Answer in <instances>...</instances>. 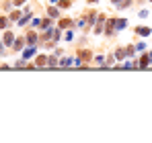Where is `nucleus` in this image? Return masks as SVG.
<instances>
[{
  "label": "nucleus",
  "instance_id": "0eeeda50",
  "mask_svg": "<svg viewBox=\"0 0 152 143\" xmlns=\"http://www.w3.org/2000/svg\"><path fill=\"white\" fill-rule=\"evenodd\" d=\"M126 25H127V21H124V19H119V21H115V27H117V29H124Z\"/></svg>",
  "mask_w": 152,
  "mask_h": 143
},
{
  "label": "nucleus",
  "instance_id": "f03ea898",
  "mask_svg": "<svg viewBox=\"0 0 152 143\" xmlns=\"http://www.w3.org/2000/svg\"><path fill=\"white\" fill-rule=\"evenodd\" d=\"M136 31H138V35H144V37L150 35V29H148V27H138Z\"/></svg>",
  "mask_w": 152,
  "mask_h": 143
},
{
  "label": "nucleus",
  "instance_id": "6e6552de",
  "mask_svg": "<svg viewBox=\"0 0 152 143\" xmlns=\"http://www.w3.org/2000/svg\"><path fill=\"white\" fill-rule=\"evenodd\" d=\"M70 25H72V21H62V23H60V29H66V27H70Z\"/></svg>",
  "mask_w": 152,
  "mask_h": 143
},
{
  "label": "nucleus",
  "instance_id": "7ed1b4c3",
  "mask_svg": "<svg viewBox=\"0 0 152 143\" xmlns=\"http://www.w3.org/2000/svg\"><path fill=\"white\" fill-rule=\"evenodd\" d=\"M33 55H35V47H29V49H25V53H23V57H25V59L33 57Z\"/></svg>",
  "mask_w": 152,
  "mask_h": 143
},
{
  "label": "nucleus",
  "instance_id": "9d476101",
  "mask_svg": "<svg viewBox=\"0 0 152 143\" xmlns=\"http://www.w3.org/2000/svg\"><path fill=\"white\" fill-rule=\"evenodd\" d=\"M15 49H23V41H21V39H19V41L15 43Z\"/></svg>",
  "mask_w": 152,
  "mask_h": 143
},
{
  "label": "nucleus",
  "instance_id": "20e7f679",
  "mask_svg": "<svg viewBox=\"0 0 152 143\" xmlns=\"http://www.w3.org/2000/svg\"><path fill=\"white\" fill-rule=\"evenodd\" d=\"M12 41H15V37H12V33H10V31H8V33H6V35H4V43H6V45H10V43H12Z\"/></svg>",
  "mask_w": 152,
  "mask_h": 143
},
{
  "label": "nucleus",
  "instance_id": "1a4fd4ad",
  "mask_svg": "<svg viewBox=\"0 0 152 143\" xmlns=\"http://www.w3.org/2000/svg\"><path fill=\"white\" fill-rule=\"evenodd\" d=\"M4 27H6V19H4V17H0V29H4Z\"/></svg>",
  "mask_w": 152,
  "mask_h": 143
},
{
  "label": "nucleus",
  "instance_id": "9b49d317",
  "mask_svg": "<svg viewBox=\"0 0 152 143\" xmlns=\"http://www.w3.org/2000/svg\"><path fill=\"white\" fill-rule=\"evenodd\" d=\"M19 14H21V12H17V10H15V12L10 14V19H12V21H17V19H19Z\"/></svg>",
  "mask_w": 152,
  "mask_h": 143
},
{
  "label": "nucleus",
  "instance_id": "ddd939ff",
  "mask_svg": "<svg viewBox=\"0 0 152 143\" xmlns=\"http://www.w3.org/2000/svg\"><path fill=\"white\" fill-rule=\"evenodd\" d=\"M23 2H25V0H15V4H23Z\"/></svg>",
  "mask_w": 152,
  "mask_h": 143
},
{
  "label": "nucleus",
  "instance_id": "f8f14e48",
  "mask_svg": "<svg viewBox=\"0 0 152 143\" xmlns=\"http://www.w3.org/2000/svg\"><path fill=\"white\" fill-rule=\"evenodd\" d=\"M27 21H29V14H27V17H23V19H21V21H19V25H25Z\"/></svg>",
  "mask_w": 152,
  "mask_h": 143
},
{
  "label": "nucleus",
  "instance_id": "39448f33",
  "mask_svg": "<svg viewBox=\"0 0 152 143\" xmlns=\"http://www.w3.org/2000/svg\"><path fill=\"white\" fill-rule=\"evenodd\" d=\"M27 41H29V43L33 45V43L37 41V37H35V33H29V35H27Z\"/></svg>",
  "mask_w": 152,
  "mask_h": 143
},
{
  "label": "nucleus",
  "instance_id": "423d86ee",
  "mask_svg": "<svg viewBox=\"0 0 152 143\" xmlns=\"http://www.w3.org/2000/svg\"><path fill=\"white\" fill-rule=\"evenodd\" d=\"M43 64H48V57L45 55H39L37 57V66H43Z\"/></svg>",
  "mask_w": 152,
  "mask_h": 143
},
{
  "label": "nucleus",
  "instance_id": "f257e3e1",
  "mask_svg": "<svg viewBox=\"0 0 152 143\" xmlns=\"http://www.w3.org/2000/svg\"><path fill=\"white\" fill-rule=\"evenodd\" d=\"M148 61H150V55H142V57H140V61H138V66H140V68H146V66H148Z\"/></svg>",
  "mask_w": 152,
  "mask_h": 143
}]
</instances>
